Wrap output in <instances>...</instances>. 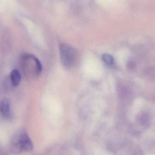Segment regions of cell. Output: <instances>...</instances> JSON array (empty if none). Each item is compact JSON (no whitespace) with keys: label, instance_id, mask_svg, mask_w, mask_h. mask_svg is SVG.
I'll return each mask as SVG.
<instances>
[{"label":"cell","instance_id":"cell-1","mask_svg":"<svg viewBox=\"0 0 155 155\" xmlns=\"http://www.w3.org/2000/svg\"><path fill=\"white\" fill-rule=\"evenodd\" d=\"M11 149L14 154L31 152L33 149V144L26 132L21 131L15 136L11 142Z\"/></svg>","mask_w":155,"mask_h":155},{"label":"cell","instance_id":"cell-6","mask_svg":"<svg viewBox=\"0 0 155 155\" xmlns=\"http://www.w3.org/2000/svg\"><path fill=\"white\" fill-rule=\"evenodd\" d=\"M102 58L105 63L108 66H112L114 63V59L113 57L108 54H103Z\"/></svg>","mask_w":155,"mask_h":155},{"label":"cell","instance_id":"cell-5","mask_svg":"<svg viewBox=\"0 0 155 155\" xmlns=\"http://www.w3.org/2000/svg\"><path fill=\"white\" fill-rule=\"evenodd\" d=\"M138 120L142 125L144 126H147L150 123V115L147 113L143 112L139 114Z\"/></svg>","mask_w":155,"mask_h":155},{"label":"cell","instance_id":"cell-4","mask_svg":"<svg viewBox=\"0 0 155 155\" xmlns=\"http://www.w3.org/2000/svg\"><path fill=\"white\" fill-rule=\"evenodd\" d=\"M10 79L13 86H17L21 81V73L18 70L15 69L11 73Z\"/></svg>","mask_w":155,"mask_h":155},{"label":"cell","instance_id":"cell-3","mask_svg":"<svg viewBox=\"0 0 155 155\" xmlns=\"http://www.w3.org/2000/svg\"><path fill=\"white\" fill-rule=\"evenodd\" d=\"M1 112L4 118L7 119L11 116V104L7 98H4L1 101Z\"/></svg>","mask_w":155,"mask_h":155},{"label":"cell","instance_id":"cell-7","mask_svg":"<svg viewBox=\"0 0 155 155\" xmlns=\"http://www.w3.org/2000/svg\"><path fill=\"white\" fill-rule=\"evenodd\" d=\"M136 62L134 61L133 60H131L129 61L127 63V67L130 69H134L136 67Z\"/></svg>","mask_w":155,"mask_h":155},{"label":"cell","instance_id":"cell-2","mask_svg":"<svg viewBox=\"0 0 155 155\" xmlns=\"http://www.w3.org/2000/svg\"><path fill=\"white\" fill-rule=\"evenodd\" d=\"M61 62L65 69L69 70L74 65L76 60L75 50L67 44H61L59 46Z\"/></svg>","mask_w":155,"mask_h":155}]
</instances>
